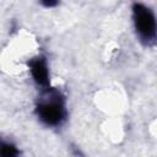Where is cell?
I'll return each mask as SVG.
<instances>
[{
	"mask_svg": "<svg viewBox=\"0 0 157 157\" xmlns=\"http://www.w3.org/2000/svg\"><path fill=\"white\" fill-rule=\"evenodd\" d=\"M59 1H55V0H44V1H40L39 5L45 7V9H54L56 6H59Z\"/></svg>",
	"mask_w": 157,
	"mask_h": 157,
	"instance_id": "5",
	"label": "cell"
},
{
	"mask_svg": "<svg viewBox=\"0 0 157 157\" xmlns=\"http://www.w3.org/2000/svg\"><path fill=\"white\" fill-rule=\"evenodd\" d=\"M0 157H23V155L16 142L0 136Z\"/></svg>",
	"mask_w": 157,
	"mask_h": 157,
	"instance_id": "4",
	"label": "cell"
},
{
	"mask_svg": "<svg viewBox=\"0 0 157 157\" xmlns=\"http://www.w3.org/2000/svg\"><path fill=\"white\" fill-rule=\"evenodd\" d=\"M33 114L37 121L47 129L63 128L69 119L66 93L54 85L38 91L33 104Z\"/></svg>",
	"mask_w": 157,
	"mask_h": 157,
	"instance_id": "1",
	"label": "cell"
},
{
	"mask_svg": "<svg viewBox=\"0 0 157 157\" xmlns=\"http://www.w3.org/2000/svg\"><path fill=\"white\" fill-rule=\"evenodd\" d=\"M26 67L28 70L29 77L34 86L40 90L49 88L53 86L52 83V71H50V64L49 59L45 54L38 53L26 60Z\"/></svg>",
	"mask_w": 157,
	"mask_h": 157,
	"instance_id": "3",
	"label": "cell"
},
{
	"mask_svg": "<svg viewBox=\"0 0 157 157\" xmlns=\"http://www.w3.org/2000/svg\"><path fill=\"white\" fill-rule=\"evenodd\" d=\"M130 16L134 33L140 44L146 48L155 47L157 39V18L153 9L145 2H132Z\"/></svg>",
	"mask_w": 157,
	"mask_h": 157,
	"instance_id": "2",
	"label": "cell"
}]
</instances>
